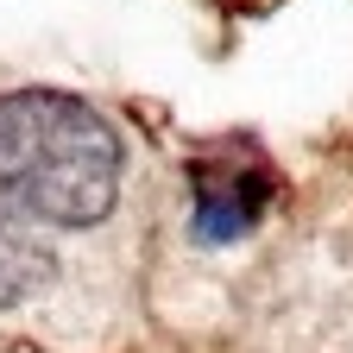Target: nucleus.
Listing matches in <instances>:
<instances>
[{
	"label": "nucleus",
	"mask_w": 353,
	"mask_h": 353,
	"mask_svg": "<svg viewBox=\"0 0 353 353\" xmlns=\"http://www.w3.org/2000/svg\"><path fill=\"white\" fill-rule=\"evenodd\" d=\"M120 196L114 126L51 88L0 95V202L44 228H95Z\"/></svg>",
	"instance_id": "f257e3e1"
},
{
	"label": "nucleus",
	"mask_w": 353,
	"mask_h": 353,
	"mask_svg": "<svg viewBox=\"0 0 353 353\" xmlns=\"http://www.w3.org/2000/svg\"><path fill=\"white\" fill-rule=\"evenodd\" d=\"M44 272V252L32 246V234H19L13 221H0V309L19 303Z\"/></svg>",
	"instance_id": "7ed1b4c3"
},
{
	"label": "nucleus",
	"mask_w": 353,
	"mask_h": 353,
	"mask_svg": "<svg viewBox=\"0 0 353 353\" xmlns=\"http://www.w3.org/2000/svg\"><path fill=\"white\" fill-rule=\"evenodd\" d=\"M278 183L259 164H196L190 170V202H196V234L234 240L272 208Z\"/></svg>",
	"instance_id": "f03ea898"
}]
</instances>
